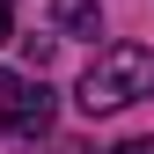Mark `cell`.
<instances>
[{
  "label": "cell",
  "mask_w": 154,
  "mask_h": 154,
  "mask_svg": "<svg viewBox=\"0 0 154 154\" xmlns=\"http://www.w3.org/2000/svg\"><path fill=\"white\" fill-rule=\"evenodd\" d=\"M110 154H154V140H118Z\"/></svg>",
  "instance_id": "277c9868"
},
{
  "label": "cell",
  "mask_w": 154,
  "mask_h": 154,
  "mask_svg": "<svg viewBox=\"0 0 154 154\" xmlns=\"http://www.w3.org/2000/svg\"><path fill=\"white\" fill-rule=\"evenodd\" d=\"M140 95H154V51L147 44H110V51H95V66L81 73V95H73V103H81L88 118H110V110L140 103Z\"/></svg>",
  "instance_id": "6da1fadb"
},
{
  "label": "cell",
  "mask_w": 154,
  "mask_h": 154,
  "mask_svg": "<svg viewBox=\"0 0 154 154\" xmlns=\"http://www.w3.org/2000/svg\"><path fill=\"white\" fill-rule=\"evenodd\" d=\"M51 22L66 37H103V8L95 0H51Z\"/></svg>",
  "instance_id": "3957f363"
},
{
  "label": "cell",
  "mask_w": 154,
  "mask_h": 154,
  "mask_svg": "<svg viewBox=\"0 0 154 154\" xmlns=\"http://www.w3.org/2000/svg\"><path fill=\"white\" fill-rule=\"evenodd\" d=\"M8 37H15V22H8V0H0V44H8Z\"/></svg>",
  "instance_id": "5b68a950"
},
{
  "label": "cell",
  "mask_w": 154,
  "mask_h": 154,
  "mask_svg": "<svg viewBox=\"0 0 154 154\" xmlns=\"http://www.w3.org/2000/svg\"><path fill=\"white\" fill-rule=\"evenodd\" d=\"M0 125L15 140H44L51 132V88L37 73H0Z\"/></svg>",
  "instance_id": "7a4b0ae2"
}]
</instances>
